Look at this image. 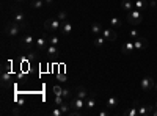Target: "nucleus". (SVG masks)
<instances>
[{
	"label": "nucleus",
	"mask_w": 157,
	"mask_h": 116,
	"mask_svg": "<svg viewBox=\"0 0 157 116\" xmlns=\"http://www.w3.org/2000/svg\"><path fill=\"white\" fill-rule=\"evenodd\" d=\"M141 20H143V13H141L140 10L133 8L132 11L127 13V22H129V24L138 25V24H141Z\"/></svg>",
	"instance_id": "nucleus-1"
},
{
	"label": "nucleus",
	"mask_w": 157,
	"mask_h": 116,
	"mask_svg": "<svg viewBox=\"0 0 157 116\" xmlns=\"http://www.w3.org/2000/svg\"><path fill=\"white\" fill-rule=\"evenodd\" d=\"M61 24L63 22L57 17V19H49L44 22V28L49 30V32H55V30H61Z\"/></svg>",
	"instance_id": "nucleus-2"
},
{
	"label": "nucleus",
	"mask_w": 157,
	"mask_h": 116,
	"mask_svg": "<svg viewBox=\"0 0 157 116\" xmlns=\"http://www.w3.org/2000/svg\"><path fill=\"white\" fill-rule=\"evenodd\" d=\"M6 33L10 36H18L21 33V24H18V22H10V24L6 25Z\"/></svg>",
	"instance_id": "nucleus-3"
},
{
	"label": "nucleus",
	"mask_w": 157,
	"mask_h": 116,
	"mask_svg": "<svg viewBox=\"0 0 157 116\" xmlns=\"http://www.w3.org/2000/svg\"><path fill=\"white\" fill-rule=\"evenodd\" d=\"M35 36L33 35H25V36H24L22 38V39H21V47H24V49H28V47H31V45H33L35 44Z\"/></svg>",
	"instance_id": "nucleus-4"
},
{
	"label": "nucleus",
	"mask_w": 157,
	"mask_h": 116,
	"mask_svg": "<svg viewBox=\"0 0 157 116\" xmlns=\"http://www.w3.org/2000/svg\"><path fill=\"white\" fill-rule=\"evenodd\" d=\"M140 86H141V91H143V92H148L149 89L154 88V80L151 79V77H145V79L141 80Z\"/></svg>",
	"instance_id": "nucleus-5"
},
{
	"label": "nucleus",
	"mask_w": 157,
	"mask_h": 116,
	"mask_svg": "<svg viewBox=\"0 0 157 116\" xmlns=\"http://www.w3.org/2000/svg\"><path fill=\"white\" fill-rule=\"evenodd\" d=\"M47 42H49V39H46L44 36L36 38V41H35V47H36V50H46V49H47Z\"/></svg>",
	"instance_id": "nucleus-6"
},
{
	"label": "nucleus",
	"mask_w": 157,
	"mask_h": 116,
	"mask_svg": "<svg viewBox=\"0 0 157 116\" xmlns=\"http://www.w3.org/2000/svg\"><path fill=\"white\" fill-rule=\"evenodd\" d=\"M102 36L105 38V41H116V32L115 30H102Z\"/></svg>",
	"instance_id": "nucleus-7"
},
{
	"label": "nucleus",
	"mask_w": 157,
	"mask_h": 116,
	"mask_svg": "<svg viewBox=\"0 0 157 116\" xmlns=\"http://www.w3.org/2000/svg\"><path fill=\"white\" fill-rule=\"evenodd\" d=\"M71 105H72L74 108H77V110H82V108L85 107V100L75 96V97H72V100H71Z\"/></svg>",
	"instance_id": "nucleus-8"
},
{
	"label": "nucleus",
	"mask_w": 157,
	"mask_h": 116,
	"mask_svg": "<svg viewBox=\"0 0 157 116\" xmlns=\"http://www.w3.org/2000/svg\"><path fill=\"white\" fill-rule=\"evenodd\" d=\"M123 53H126V55H129V53L132 52V50H135V44H133V42H130V41H127V42H126L124 45H123Z\"/></svg>",
	"instance_id": "nucleus-9"
},
{
	"label": "nucleus",
	"mask_w": 157,
	"mask_h": 116,
	"mask_svg": "<svg viewBox=\"0 0 157 116\" xmlns=\"http://www.w3.org/2000/svg\"><path fill=\"white\" fill-rule=\"evenodd\" d=\"M71 32H72V24L65 20V22L61 24V33H63V35H69Z\"/></svg>",
	"instance_id": "nucleus-10"
},
{
	"label": "nucleus",
	"mask_w": 157,
	"mask_h": 116,
	"mask_svg": "<svg viewBox=\"0 0 157 116\" xmlns=\"http://www.w3.org/2000/svg\"><path fill=\"white\" fill-rule=\"evenodd\" d=\"M121 8L129 13V11H132L133 8H135V5H133V2H130V0H123V2H121Z\"/></svg>",
	"instance_id": "nucleus-11"
},
{
	"label": "nucleus",
	"mask_w": 157,
	"mask_h": 116,
	"mask_svg": "<svg viewBox=\"0 0 157 116\" xmlns=\"http://www.w3.org/2000/svg\"><path fill=\"white\" fill-rule=\"evenodd\" d=\"M133 44H135V49H145V47H148V39L146 38H138Z\"/></svg>",
	"instance_id": "nucleus-12"
},
{
	"label": "nucleus",
	"mask_w": 157,
	"mask_h": 116,
	"mask_svg": "<svg viewBox=\"0 0 157 116\" xmlns=\"http://www.w3.org/2000/svg\"><path fill=\"white\" fill-rule=\"evenodd\" d=\"M133 5H135V8L140 10L141 13H143V10L148 8V2H146V0H135V2H133Z\"/></svg>",
	"instance_id": "nucleus-13"
},
{
	"label": "nucleus",
	"mask_w": 157,
	"mask_h": 116,
	"mask_svg": "<svg viewBox=\"0 0 157 116\" xmlns=\"http://www.w3.org/2000/svg\"><path fill=\"white\" fill-rule=\"evenodd\" d=\"M116 105H118V99H116L115 96H110L108 100L105 102V107H107V108H115Z\"/></svg>",
	"instance_id": "nucleus-14"
},
{
	"label": "nucleus",
	"mask_w": 157,
	"mask_h": 116,
	"mask_svg": "<svg viewBox=\"0 0 157 116\" xmlns=\"http://www.w3.org/2000/svg\"><path fill=\"white\" fill-rule=\"evenodd\" d=\"M85 107H86V108H90V110L96 107V100H94L93 96H88V97L85 99Z\"/></svg>",
	"instance_id": "nucleus-15"
},
{
	"label": "nucleus",
	"mask_w": 157,
	"mask_h": 116,
	"mask_svg": "<svg viewBox=\"0 0 157 116\" xmlns=\"http://www.w3.org/2000/svg\"><path fill=\"white\" fill-rule=\"evenodd\" d=\"M75 96L85 100L86 97H88V92H86V89H85L83 86H78V88H77V94H75Z\"/></svg>",
	"instance_id": "nucleus-16"
},
{
	"label": "nucleus",
	"mask_w": 157,
	"mask_h": 116,
	"mask_svg": "<svg viewBox=\"0 0 157 116\" xmlns=\"http://www.w3.org/2000/svg\"><path fill=\"white\" fill-rule=\"evenodd\" d=\"M47 55H50V57H55V55H58V49H57V45H47Z\"/></svg>",
	"instance_id": "nucleus-17"
},
{
	"label": "nucleus",
	"mask_w": 157,
	"mask_h": 116,
	"mask_svg": "<svg viewBox=\"0 0 157 116\" xmlns=\"http://www.w3.org/2000/svg\"><path fill=\"white\" fill-rule=\"evenodd\" d=\"M104 42H105V38H104V36H99V35L94 38V41H93V44L96 45V47H102V45H104Z\"/></svg>",
	"instance_id": "nucleus-18"
},
{
	"label": "nucleus",
	"mask_w": 157,
	"mask_h": 116,
	"mask_svg": "<svg viewBox=\"0 0 157 116\" xmlns=\"http://www.w3.org/2000/svg\"><path fill=\"white\" fill-rule=\"evenodd\" d=\"M91 33H93V35H101V33H102V27H101V24L94 22V24L91 25Z\"/></svg>",
	"instance_id": "nucleus-19"
},
{
	"label": "nucleus",
	"mask_w": 157,
	"mask_h": 116,
	"mask_svg": "<svg viewBox=\"0 0 157 116\" xmlns=\"http://www.w3.org/2000/svg\"><path fill=\"white\" fill-rule=\"evenodd\" d=\"M44 6V0H31V8L35 10H39Z\"/></svg>",
	"instance_id": "nucleus-20"
},
{
	"label": "nucleus",
	"mask_w": 157,
	"mask_h": 116,
	"mask_svg": "<svg viewBox=\"0 0 157 116\" xmlns=\"http://www.w3.org/2000/svg\"><path fill=\"white\" fill-rule=\"evenodd\" d=\"M8 82H10V72L2 71V83H3V86H8Z\"/></svg>",
	"instance_id": "nucleus-21"
},
{
	"label": "nucleus",
	"mask_w": 157,
	"mask_h": 116,
	"mask_svg": "<svg viewBox=\"0 0 157 116\" xmlns=\"http://www.w3.org/2000/svg\"><path fill=\"white\" fill-rule=\"evenodd\" d=\"M110 25H112V27L116 30V28L121 27V20L118 19V17H110Z\"/></svg>",
	"instance_id": "nucleus-22"
},
{
	"label": "nucleus",
	"mask_w": 157,
	"mask_h": 116,
	"mask_svg": "<svg viewBox=\"0 0 157 116\" xmlns=\"http://www.w3.org/2000/svg\"><path fill=\"white\" fill-rule=\"evenodd\" d=\"M138 114H140V116H146V114H149L148 105H140V108H138Z\"/></svg>",
	"instance_id": "nucleus-23"
},
{
	"label": "nucleus",
	"mask_w": 157,
	"mask_h": 116,
	"mask_svg": "<svg viewBox=\"0 0 157 116\" xmlns=\"http://www.w3.org/2000/svg\"><path fill=\"white\" fill-rule=\"evenodd\" d=\"M14 20L18 22V24L22 25V24H24V14H22V13H18V14L14 16Z\"/></svg>",
	"instance_id": "nucleus-24"
},
{
	"label": "nucleus",
	"mask_w": 157,
	"mask_h": 116,
	"mask_svg": "<svg viewBox=\"0 0 157 116\" xmlns=\"http://www.w3.org/2000/svg\"><path fill=\"white\" fill-rule=\"evenodd\" d=\"M126 114H127V116H137V114H138V110L135 108V105H133V107L130 108V110L126 111Z\"/></svg>",
	"instance_id": "nucleus-25"
},
{
	"label": "nucleus",
	"mask_w": 157,
	"mask_h": 116,
	"mask_svg": "<svg viewBox=\"0 0 157 116\" xmlns=\"http://www.w3.org/2000/svg\"><path fill=\"white\" fill-rule=\"evenodd\" d=\"M63 102H65V97H63V96H58V94H55V105H61Z\"/></svg>",
	"instance_id": "nucleus-26"
},
{
	"label": "nucleus",
	"mask_w": 157,
	"mask_h": 116,
	"mask_svg": "<svg viewBox=\"0 0 157 116\" xmlns=\"http://www.w3.org/2000/svg\"><path fill=\"white\" fill-rule=\"evenodd\" d=\"M50 113H52V116H61V114H63V111H61V108H60L58 105H57V108H53V110H52Z\"/></svg>",
	"instance_id": "nucleus-27"
},
{
	"label": "nucleus",
	"mask_w": 157,
	"mask_h": 116,
	"mask_svg": "<svg viewBox=\"0 0 157 116\" xmlns=\"http://www.w3.org/2000/svg\"><path fill=\"white\" fill-rule=\"evenodd\" d=\"M49 42H50L52 45H57V44L60 42V39H58V36H50V38H49Z\"/></svg>",
	"instance_id": "nucleus-28"
},
{
	"label": "nucleus",
	"mask_w": 157,
	"mask_h": 116,
	"mask_svg": "<svg viewBox=\"0 0 157 116\" xmlns=\"http://www.w3.org/2000/svg\"><path fill=\"white\" fill-rule=\"evenodd\" d=\"M63 97H65V99H69L71 96H72V94H71V89H68V88H63V94H61Z\"/></svg>",
	"instance_id": "nucleus-29"
},
{
	"label": "nucleus",
	"mask_w": 157,
	"mask_h": 116,
	"mask_svg": "<svg viewBox=\"0 0 157 116\" xmlns=\"http://www.w3.org/2000/svg\"><path fill=\"white\" fill-rule=\"evenodd\" d=\"M66 17H68L66 11H60V13H58V19H60L61 22H65V20H66Z\"/></svg>",
	"instance_id": "nucleus-30"
},
{
	"label": "nucleus",
	"mask_w": 157,
	"mask_h": 116,
	"mask_svg": "<svg viewBox=\"0 0 157 116\" xmlns=\"http://www.w3.org/2000/svg\"><path fill=\"white\" fill-rule=\"evenodd\" d=\"M53 92H55V94H58V96H61V94H63V88H60V86H53Z\"/></svg>",
	"instance_id": "nucleus-31"
},
{
	"label": "nucleus",
	"mask_w": 157,
	"mask_h": 116,
	"mask_svg": "<svg viewBox=\"0 0 157 116\" xmlns=\"http://www.w3.org/2000/svg\"><path fill=\"white\" fill-rule=\"evenodd\" d=\"M149 6H151V8H155V6H157V0H151V2H149Z\"/></svg>",
	"instance_id": "nucleus-32"
},
{
	"label": "nucleus",
	"mask_w": 157,
	"mask_h": 116,
	"mask_svg": "<svg viewBox=\"0 0 157 116\" xmlns=\"http://www.w3.org/2000/svg\"><path fill=\"white\" fill-rule=\"evenodd\" d=\"M108 114V111L107 110H102V111H99V116H107Z\"/></svg>",
	"instance_id": "nucleus-33"
},
{
	"label": "nucleus",
	"mask_w": 157,
	"mask_h": 116,
	"mask_svg": "<svg viewBox=\"0 0 157 116\" xmlns=\"http://www.w3.org/2000/svg\"><path fill=\"white\" fill-rule=\"evenodd\" d=\"M130 36H138V32H137V30H132V32H130Z\"/></svg>",
	"instance_id": "nucleus-34"
},
{
	"label": "nucleus",
	"mask_w": 157,
	"mask_h": 116,
	"mask_svg": "<svg viewBox=\"0 0 157 116\" xmlns=\"http://www.w3.org/2000/svg\"><path fill=\"white\" fill-rule=\"evenodd\" d=\"M44 3H46L47 6H50V5L53 3V0H44Z\"/></svg>",
	"instance_id": "nucleus-35"
},
{
	"label": "nucleus",
	"mask_w": 157,
	"mask_h": 116,
	"mask_svg": "<svg viewBox=\"0 0 157 116\" xmlns=\"http://www.w3.org/2000/svg\"><path fill=\"white\" fill-rule=\"evenodd\" d=\"M58 79H60V82H65V75H63V74L58 75Z\"/></svg>",
	"instance_id": "nucleus-36"
},
{
	"label": "nucleus",
	"mask_w": 157,
	"mask_h": 116,
	"mask_svg": "<svg viewBox=\"0 0 157 116\" xmlns=\"http://www.w3.org/2000/svg\"><path fill=\"white\" fill-rule=\"evenodd\" d=\"M152 114H154V116H157V107L154 108V111H152Z\"/></svg>",
	"instance_id": "nucleus-37"
},
{
	"label": "nucleus",
	"mask_w": 157,
	"mask_h": 116,
	"mask_svg": "<svg viewBox=\"0 0 157 116\" xmlns=\"http://www.w3.org/2000/svg\"><path fill=\"white\" fill-rule=\"evenodd\" d=\"M154 89H155V91H157V82H155V83H154Z\"/></svg>",
	"instance_id": "nucleus-38"
},
{
	"label": "nucleus",
	"mask_w": 157,
	"mask_h": 116,
	"mask_svg": "<svg viewBox=\"0 0 157 116\" xmlns=\"http://www.w3.org/2000/svg\"><path fill=\"white\" fill-rule=\"evenodd\" d=\"M16 2H24V0H16Z\"/></svg>",
	"instance_id": "nucleus-39"
},
{
	"label": "nucleus",
	"mask_w": 157,
	"mask_h": 116,
	"mask_svg": "<svg viewBox=\"0 0 157 116\" xmlns=\"http://www.w3.org/2000/svg\"><path fill=\"white\" fill-rule=\"evenodd\" d=\"M155 107H157V100H155Z\"/></svg>",
	"instance_id": "nucleus-40"
}]
</instances>
